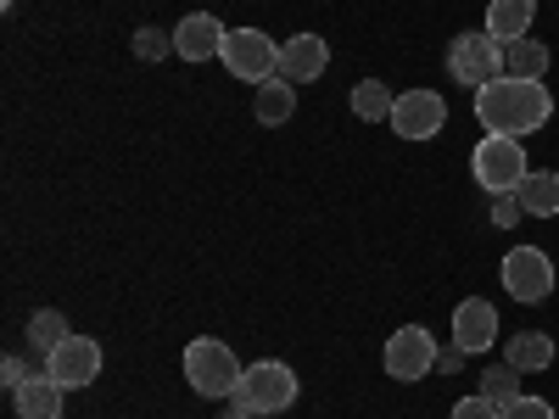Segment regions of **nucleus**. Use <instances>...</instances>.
I'll use <instances>...</instances> for the list:
<instances>
[{
	"mask_svg": "<svg viewBox=\"0 0 559 419\" xmlns=\"http://www.w3.org/2000/svg\"><path fill=\"white\" fill-rule=\"evenodd\" d=\"M532 23H537V0H492V7H487V34L503 39V45L526 39Z\"/></svg>",
	"mask_w": 559,
	"mask_h": 419,
	"instance_id": "obj_15",
	"label": "nucleus"
},
{
	"mask_svg": "<svg viewBox=\"0 0 559 419\" xmlns=\"http://www.w3.org/2000/svg\"><path fill=\"white\" fill-rule=\"evenodd\" d=\"M324 68H331V45H324V34H292L286 45H280V79L313 84V79H324Z\"/></svg>",
	"mask_w": 559,
	"mask_h": 419,
	"instance_id": "obj_13",
	"label": "nucleus"
},
{
	"mask_svg": "<svg viewBox=\"0 0 559 419\" xmlns=\"http://www.w3.org/2000/svg\"><path fill=\"white\" fill-rule=\"evenodd\" d=\"M386 123H392L397 140H437L442 123H448V101L437 96V89H403Z\"/></svg>",
	"mask_w": 559,
	"mask_h": 419,
	"instance_id": "obj_9",
	"label": "nucleus"
},
{
	"mask_svg": "<svg viewBox=\"0 0 559 419\" xmlns=\"http://www.w3.org/2000/svg\"><path fill=\"white\" fill-rule=\"evenodd\" d=\"M503 363H515L521 375H537V369L554 363V336H548V331H521V336H509Z\"/></svg>",
	"mask_w": 559,
	"mask_h": 419,
	"instance_id": "obj_17",
	"label": "nucleus"
},
{
	"mask_svg": "<svg viewBox=\"0 0 559 419\" xmlns=\"http://www.w3.org/2000/svg\"><path fill=\"white\" fill-rule=\"evenodd\" d=\"M503 419H554V403H543V397H515L503 408Z\"/></svg>",
	"mask_w": 559,
	"mask_h": 419,
	"instance_id": "obj_26",
	"label": "nucleus"
},
{
	"mask_svg": "<svg viewBox=\"0 0 559 419\" xmlns=\"http://www.w3.org/2000/svg\"><path fill=\"white\" fill-rule=\"evenodd\" d=\"M224 39H229V28L213 12H191L174 28V57L179 62H213V57H224Z\"/></svg>",
	"mask_w": 559,
	"mask_h": 419,
	"instance_id": "obj_11",
	"label": "nucleus"
},
{
	"mask_svg": "<svg viewBox=\"0 0 559 419\" xmlns=\"http://www.w3.org/2000/svg\"><path fill=\"white\" fill-rule=\"evenodd\" d=\"M0 381H7V392H17L23 381H34V369L23 358H7V363H0Z\"/></svg>",
	"mask_w": 559,
	"mask_h": 419,
	"instance_id": "obj_27",
	"label": "nucleus"
},
{
	"mask_svg": "<svg viewBox=\"0 0 559 419\" xmlns=\"http://www.w3.org/2000/svg\"><path fill=\"white\" fill-rule=\"evenodd\" d=\"M224 419H258V414H252V408H241V403H229V414H224Z\"/></svg>",
	"mask_w": 559,
	"mask_h": 419,
	"instance_id": "obj_29",
	"label": "nucleus"
},
{
	"mask_svg": "<svg viewBox=\"0 0 559 419\" xmlns=\"http://www.w3.org/2000/svg\"><path fill=\"white\" fill-rule=\"evenodd\" d=\"M554 118V96L543 79H492L476 89V123H487V134H537Z\"/></svg>",
	"mask_w": 559,
	"mask_h": 419,
	"instance_id": "obj_1",
	"label": "nucleus"
},
{
	"mask_svg": "<svg viewBox=\"0 0 559 419\" xmlns=\"http://www.w3.org/2000/svg\"><path fill=\"white\" fill-rule=\"evenodd\" d=\"M292 112H297V84H292V79H269V84L252 89V118H258L263 129L292 123Z\"/></svg>",
	"mask_w": 559,
	"mask_h": 419,
	"instance_id": "obj_14",
	"label": "nucleus"
},
{
	"mask_svg": "<svg viewBox=\"0 0 559 419\" xmlns=\"http://www.w3.org/2000/svg\"><path fill=\"white\" fill-rule=\"evenodd\" d=\"M392 107H397V96L386 89V79H358V84H353V118H364V123H386Z\"/></svg>",
	"mask_w": 559,
	"mask_h": 419,
	"instance_id": "obj_20",
	"label": "nucleus"
},
{
	"mask_svg": "<svg viewBox=\"0 0 559 419\" xmlns=\"http://www.w3.org/2000/svg\"><path fill=\"white\" fill-rule=\"evenodd\" d=\"M448 79L464 84L476 96L481 84L503 79V39H492L487 28H471V34H453L448 45Z\"/></svg>",
	"mask_w": 559,
	"mask_h": 419,
	"instance_id": "obj_5",
	"label": "nucleus"
},
{
	"mask_svg": "<svg viewBox=\"0 0 559 419\" xmlns=\"http://www.w3.org/2000/svg\"><path fill=\"white\" fill-rule=\"evenodd\" d=\"M241 375H247V363L229 352L218 336H197L191 347H185V381H191V392L197 397H236V386H241Z\"/></svg>",
	"mask_w": 559,
	"mask_h": 419,
	"instance_id": "obj_3",
	"label": "nucleus"
},
{
	"mask_svg": "<svg viewBox=\"0 0 559 419\" xmlns=\"http://www.w3.org/2000/svg\"><path fill=\"white\" fill-rule=\"evenodd\" d=\"M498 342V308L487 302V297H464L459 308H453V347H464V352H487Z\"/></svg>",
	"mask_w": 559,
	"mask_h": 419,
	"instance_id": "obj_12",
	"label": "nucleus"
},
{
	"mask_svg": "<svg viewBox=\"0 0 559 419\" xmlns=\"http://www.w3.org/2000/svg\"><path fill=\"white\" fill-rule=\"evenodd\" d=\"M68 336H73V331H68V319H62L57 308L28 313V347H34V352H57Z\"/></svg>",
	"mask_w": 559,
	"mask_h": 419,
	"instance_id": "obj_21",
	"label": "nucleus"
},
{
	"mask_svg": "<svg viewBox=\"0 0 559 419\" xmlns=\"http://www.w3.org/2000/svg\"><path fill=\"white\" fill-rule=\"evenodd\" d=\"M453 419H503V408H492L481 392H471V397L453 403Z\"/></svg>",
	"mask_w": 559,
	"mask_h": 419,
	"instance_id": "obj_24",
	"label": "nucleus"
},
{
	"mask_svg": "<svg viewBox=\"0 0 559 419\" xmlns=\"http://www.w3.org/2000/svg\"><path fill=\"white\" fill-rule=\"evenodd\" d=\"M515 196H521L526 218H559V173L554 168H532Z\"/></svg>",
	"mask_w": 559,
	"mask_h": 419,
	"instance_id": "obj_18",
	"label": "nucleus"
},
{
	"mask_svg": "<svg viewBox=\"0 0 559 419\" xmlns=\"http://www.w3.org/2000/svg\"><path fill=\"white\" fill-rule=\"evenodd\" d=\"M224 73L229 79H247L252 89L258 84H269V79H280V45L263 34V28H229V39H224Z\"/></svg>",
	"mask_w": 559,
	"mask_h": 419,
	"instance_id": "obj_6",
	"label": "nucleus"
},
{
	"mask_svg": "<svg viewBox=\"0 0 559 419\" xmlns=\"http://www.w3.org/2000/svg\"><path fill=\"white\" fill-rule=\"evenodd\" d=\"M548 62H554V51H548L543 39H532V34L515 39V45H503V73L509 79H543Z\"/></svg>",
	"mask_w": 559,
	"mask_h": 419,
	"instance_id": "obj_19",
	"label": "nucleus"
},
{
	"mask_svg": "<svg viewBox=\"0 0 559 419\" xmlns=\"http://www.w3.org/2000/svg\"><path fill=\"white\" fill-rule=\"evenodd\" d=\"M464 358H471L464 347H437V375H459V369H464Z\"/></svg>",
	"mask_w": 559,
	"mask_h": 419,
	"instance_id": "obj_28",
	"label": "nucleus"
},
{
	"mask_svg": "<svg viewBox=\"0 0 559 419\" xmlns=\"http://www.w3.org/2000/svg\"><path fill=\"white\" fill-rule=\"evenodd\" d=\"M168 51H174V34H168V28H140V34H134V57H140V62H163Z\"/></svg>",
	"mask_w": 559,
	"mask_h": 419,
	"instance_id": "obj_23",
	"label": "nucleus"
},
{
	"mask_svg": "<svg viewBox=\"0 0 559 419\" xmlns=\"http://www.w3.org/2000/svg\"><path fill=\"white\" fill-rule=\"evenodd\" d=\"M45 375H51L62 392H84L90 381L102 375V342H90V336H68L57 352H45Z\"/></svg>",
	"mask_w": 559,
	"mask_h": 419,
	"instance_id": "obj_10",
	"label": "nucleus"
},
{
	"mask_svg": "<svg viewBox=\"0 0 559 419\" xmlns=\"http://www.w3.org/2000/svg\"><path fill=\"white\" fill-rule=\"evenodd\" d=\"M381 363H386V375L403 381V386L408 381H426L431 369H437V336L426 331V324H403V331H392Z\"/></svg>",
	"mask_w": 559,
	"mask_h": 419,
	"instance_id": "obj_7",
	"label": "nucleus"
},
{
	"mask_svg": "<svg viewBox=\"0 0 559 419\" xmlns=\"http://www.w3.org/2000/svg\"><path fill=\"white\" fill-rule=\"evenodd\" d=\"M12 408L17 419H62V386L51 375H34L12 392Z\"/></svg>",
	"mask_w": 559,
	"mask_h": 419,
	"instance_id": "obj_16",
	"label": "nucleus"
},
{
	"mask_svg": "<svg viewBox=\"0 0 559 419\" xmlns=\"http://www.w3.org/2000/svg\"><path fill=\"white\" fill-rule=\"evenodd\" d=\"M521 218H526V207H521L515 191H509V196H492V224H498V229H515Z\"/></svg>",
	"mask_w": 559,
	"mask_h": 419,
	"instance_id": "obj_25",
	"label": "nucleus"
},
{
	"mask_svg": "<svg viewBox=\"0 0 559 419\" xmlns=\"http://www.w3.org/2000/svg\"><path fill=\"white\" fill-rule=\"evenodd\" d=\"M471 173L487 196H509V191H521L532 163H526V140L515 134H481L476 140V152H471Z\"/></svg>",
	"mask_w": 559,
	"mask_h": 419,
	"instance_id": "obj_2",
	"label": "nucleus"
},
{
	"mask_svg": "<svg viewBox=\"0 0 559 419\" xmlns=\"http://www.w3.org/2000/svg\"><path fill=\"white\" fill-rule=\"evenodd\" d=\"M297 392H302V381H297L292 363L258 358V363H247V375H241V386H236V397H229V403H241V408H252L263 419V414H286L297 403Z\"/></svg>",
	"mask_w": 559,
	"mask_h": 419,
	"instance_id": "obj_4",
	"label": "nucleus"
},
{
	"mask_svg": "<svg viewBox=\"0 0 559 419\" xmlns=\"http://www.w3.org/2000/svg\"><path fill=\"white\" fill-rule=\"evenodd\" d=\"M503 291L515 297V302H548L554 297V263L543 247H515V252H503Z\"/></svg>",
	"mask_w": 559,
	"mask_h": 419,
	"instance_id": "obj_8",
	"label": "nucleus"
},
{
	"mask_svg": "<svg viewBox=\"0 0 559 419\" xmlns=\"http://www.w3.org/2000/svg\"><path fill=\"white\" fill-rule=\"evenodd\" d=\"M492 408H509V403H515V397H526L521 392V369L515 363H498V369H481V386H476Z\"/></svg>",
	"mask_w": 559,
	"mask_h": 419,
	"instance_id": "obj_22",
	"label": "nucleus"
}]
</instances>
